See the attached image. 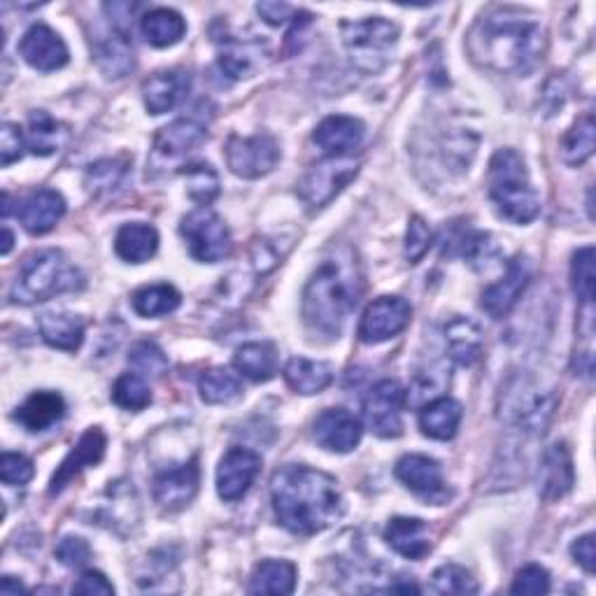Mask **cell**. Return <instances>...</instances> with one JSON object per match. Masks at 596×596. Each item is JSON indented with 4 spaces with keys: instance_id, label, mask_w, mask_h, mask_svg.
Wrapping results in <instances>:
<instances>
[{
    "instance_id": "1",
    "label": "cell",
    "mask_w": 596,
    "mask_h": 596,
    "mask_svg": "<svg viewBox=\"0 0 596 596\" xmlns=\"http://www.w3.org/2000/svg\"><path fill=\"white\" fill-rule=\"evenodd\" d=\"M546 29L517 8H494L469 33L471 59L494 72H529L546 54Z\"/></svg>"
},
{
    "instance_id": "2",
    "label": "cell",
    "mask_w": 596,
    "mask_h": 596,
    "mask_svg": "<svg viewBox=\"0 0 596 596\" xmlns=\"http://www.w3.org/2000/svg\"><path fill=\"white\" fill-rule=\"evenodd\" d=\"M271 498L278 522L296 536L329 529L345 510L336 480L307 466L280 469L271 480Z\"/></svg>"
},
{
    "instance_id": "3",
    "label": "cell",
    "mask_w": 596,
    "mask_h": 596,
    "mask_svg": "<svg viewBox=\"0 0 596 596\" xmlns=\"http://www.w3.org/2000/svg\"><path fill=\"white\" fill-rule=\"evenodd\" d=\"M363 294V275L355 249L334 247L324 257L303 292V317L313 331L338 338L345 322L357 311Z\"/></svg>"
},
{
    "instance_id": "4",
    "label": "cell",
    "mask_w": 596,
    "mask_h": 596,
    "mask_svg": "<svg viewBox=\"0 0 596 596\" xmlns=\"http://www.w3.org/2000/svg\"><path fill=\"white\" fill-rule=\"evenodd\" d=\"M85 284L82 271L72 266L64 252H59V249H41L19 268L10 299L22 305H33L61 294L80 292L85 290Z\"/></svg>"
},
{
    "instance_id": "5",
    "label": "cell",
    "mask_w": 596,
    "mask_h": 596,
    "mask_svg": "<svg viewBox=\"0 0 596 596\" xmlns=\"http://www.w3.org/2000/svg\"><path fill=\"white\" fill-rule=\"evenodd\" d=\"M490 199L496 213L513 224H529L541 213L525 159L515 149H498L490 161Z\"/></svg>"
},
{
    "instance_id": "6",
    "label": "cell",
    "mask_w": 596,
    "mask_h": 596,
    "mask_svg": "<svg viewBox=\"0 0 596 596\" xmlns=\"http://www.w3.org/2000/svg\"><path fill=\"white\" fill-rule=\"evenodd\" d=\"M340 33L352 64L369 75L387 66L390 52L398 41V26L382 16L363 19V22H342Z\"/></svg>"
},
{
    "instance_id": "7",
    "label": "cell",
    "mask_w": 596,
    "mask_h": 596,
    "mask_svg": "<svg viewBox=\"0 0 596 596\" xmlns=\"http://www.w3.org/2000/svg\"><path fill=\"white\" fill-rule=\"evenodd\" d=\"M556 408V394L527 378H515L502 394V417L527 434H543Z\"/></svg>"
},
{
    "instance_id": "8",
    "label": "cell",
    "mask_w": 596,
    "mask_h": 596,
    "mask_svg": "<svg viewBox=\"0 0 596 596\" xmlns=\"http://www.w3.org/2000/svg\"><path fill=\"white\" fill-rule=\"evenodd\" d=\"M180 234L187 240L189 255L201 263H217L226 259L230 247H234L228 226L210 207H199L189 213L180 224Z\"/></svg>"
},
{
    "instance_id": "9",
    "label": "cell",
    "mask_w": 596,
    "mask_h": 596,
    "mask_svg": "<svg viewBox=\"0 0 596 596\" xmlns=\"http://www.w3.org/2000/svg\"><path fill=\"white\" fill-rule=\"evenodd\" d=\"M226 166L230 172L245 180H257L271 172L280 161V147L273 136L259 133L252 138L230 136L226 143Z\"/></svg>"
},
{
    "instance_id": "10",
    "label": "cell",
    "mask_w": 596,
    "mask_h": 596,
    "mask_svg": "<svg viewBox=\"0 0 596 596\" xmlns=\"http://www.w3.org/2000/svg\"><path fill=\"white\" fill-rule=\"evenodd\" d=\"M357 170L359 164L352 157H329L305 172L299 184V196L305 205L322 207L357 176Z\"/></svg>"
},
{
    "instance_id": "11",
    "label": "cell",
    "mask_w": 596,
    "mask_h": 596,
    "mask_svg": "<svg viewBox=\"0 0 596 596\" xmlns=\"http://www.w3.org/2000/svg\"><path fill=\"white\" fill-rule=\"evenodd\" d=\"M403 406H406V392L401 384L396 380H380L363 401L369 429L380 438H398L403 431Z\"/></svg>"
},
{
    "instance_id": "12",
    "label": "cell",
    "mask_w": 596,
    "mask_h": 596,
    "mask_svg": "<svg viewBox=\"0 0 596 596\" xmlns=\"http://www.w3.org/2000/svg\"><path fill=\"white\" fill-rule=\"evenodd\" d=\"M413 307L401 296H382L369 305L359 324V338L363 342H384L398 336L411 324Z\"/></svg>"
},
{
    "instance_id": "13",
    "label": "cell",
    "mask_w": 596,
    "mask_h": 596,
    "mask_svg": "<svg viewBox=\"0 0 596 596\" xmlns=\"http://www.w3.org/2000/svg\"><path fill=\"white\" fill-rule=\"evenodd\" d=\"M261 471V457L247 448H230L217 469V492L224 502H238Z\"/></svg>"
},
{
    "instance_id": "14",
    "label": "cell",
    "mask_w": 596,
    "mask_h": 596,
    "mask_svg": "<svg viewBox=\"0 0 596 596\" xmlns=\"http://www.w3.org/2000/svg\"><path fill=\"white\" fill-rule=\"evenodd\" d=\"M394 473L403 485L421 498H427V502L443 504L448 498V487L436 459L425 454H406L396 461Z\"/></svg>"
},
{
    "instance_id": "15",
    "label": "cell",
    "mask_w": 596,
    "mask_h": 596,
    "mask_svg": "<svg viewBox=\"0 0 596 596\" xmlns=\"http://www.w3.org/2000/svg\"><path fill=\"white\" fill-rule=\"evenodd\" d=\"M531 273H533V266L529 257H515L506 268V275L483 292L485 313L494 319L506 317L517 305V301H520L522 292L527 290Z\"/></svg>"
},
{
    "instance_id": "16",
    "label": "cell",
    "mask_w": 596,
    "mask_h": 596,
    "mask_svg": "<svg viewBox=\"0 0 596 596\" xmlns=\"http://www.w3.org/2000/svg\"><path fill=\"white\" fill-rule=\"evenodd\" d=\"M105 448H108L105 434L99 427L87 429L82 434V438L77 440V446L61 461V466L56 469L52 483H49V494L52 496L61 494L85 469L101 464V459L105 457Z\"/></svg>"
},
{
    "instance_id": "17",
    "label": "cell",
    "mask_w": 596,
    "mask_h": 596,
    "mask_svg": "<svg viewBox=\"0 0 596 596\" xmlns=\"http://www.w3.org/2000/svg\"><path fill=\"white\" fill-rule=\"evenodd\" d=\"M199 461L191 459L187 464L161 471L154 477V498L164 510H182L191 504L199 492Z\"/></svg>"
},
{
    "instance_id": "18",
    "label": "cell",
    "mask_w": 596,
    "mask_h": 596,
    "mask_svg": "<svg viewBox=\"0 0 596 596\" xmlns=\"http://www.w3.org/2000/svg\"><path fill=\"white\" fill-rule=\"evenodd\" d=\"M19 54L24 56L29 66L41 72L59 70L68 64V47L61 35H56L45 24H35L24 33L22 43H19Z\"/></svg>"
},
{
    "instance_id": "19",
    "label": "cell",
    "mask_w": 596,
    "mask_h": 596,
    "mask_svg": "<svg viewBox=\"0 0 596 596\" xmlns=\"http://www.w3.org/2000/svg\"><path fill=\"white\" fill-rule=\"evenodd\" d=\"M361 421L342 408H331L324 411L313 427V436L317 440V446L329 452H352L361 443Z\"/></svg>"
},
{
    "instance_id": "20",
    "label": "cell",
    "mask_w": 596,
    "mask_h": 596,
    "mask_svg": "<svg viewBox=\"0 0 596 596\" xmlns=\"http://www.w3.org/2000/svg\"><path fill=\"white\" fill-rule=\"evenodd\" d=\"M367 136V126L355 117H345V114H334L326 117L313 133V140L322 147L329 157H350V154L361 145Z\"/></svg>"
},
{
    "instance_id": "21",
    "label": "cell",
    "mask_w": 596,
    "mask_h": 596,
    "mask_svg": "<svg viewBox=\"0 0 596 596\" xmlns=\"http://www.w3.org/2000/svg\"><path fill=\"white\" fill-rule=\"evenodd\" d=\"M191 77L184 70H161L143 85V99L149 114H164L176 110L189 93Z\"/></svg>"
},
{
    "instance_id": "22",
    "label": "cell",
    "mask_w": 596,
    "mask_h": 596,
    "mask_svg": "<svg viewBox=\"0 0 596 596\" xmlns=\"http://www.w3.org/2000/svg\"><path fill=\"white\" fill-rule=\"evenodd\" d=\"M66 215V201L59 191L37 189L19 207V220L33 236H45Z\"/></svg>"
},
{
    "instance_id": "23",
    "label": "cell",
    "mask_w": 596,
    "mask_h": 596,
    "mask_svg": "<svg viewBox=\"0 0 596 596\" xmlns=\"http://www.w3.org/2000/svg\"><path fill=\"white\" fill-rule=\"evenodd\" d=\"M91 47H93L95 64H99V68L108 77H114V80H120V77L128 75L133 68H136L131 35L124 31H117L112 26L110 33L93 37Z\"/></svg>"
},
{
    "instance_id": "24",
    "label": "cell",
    "mask_w": 596,
    "mask_h": 596,
    "mask_svg": "<svg viewBox=\"0 0 596 596\" xmlns=\"http://www.w3.org/2000/svg\"><path fill=\"white\" fill-rule=\"evenodd\" d=\"M538 490H541V496L546 502H554V498H562L571 492L575 483V473H573V461L571 452L564 443H556L548 448L541 461V473H538Z\"/></svg>"
},
{
    "instance_id": "25",
    "label": "cell",
    "mask_w": 596,
    "mask_h": 596,
    "mask_svg": "<svg viewBox=\"0 0 596 596\" xmlns=\"http://www.w3.org/2000/svg\"><path fill=\"white\" fill-rule=\"evenodd\" d=\"M207 140V128L194 120H178L164 126L154 138V154L161 159H178Z\"/></svg>"
},
{
    "instance_id": "26",
    "label": "cell",
    "mask_w": 596,
    "mask_h": 596,
    "mask_svg": "<svg viewBox=\"0 0 596 596\" xmlns=\"http://www.w3.org/2000/svg\"><path fill=\"white\" fill-rule=\"evenodd\" d=\"M66 415V401L56 392H35L16 408L14 419L31 434H41L61 421Z\"/></svg>"
},
{
    "instance_id": "27",
    "label": "cell",
    "mask_w": 596,
    "mask_h": 596,
    "mask_svg": "<svg viewBox=\"0 0 596 596\" xmlns=\"http://www.w3.org/2000/svg\"><path fill=\"white\" fill-rule=\"evenodd\" d=\"M220 66L228 77H234V80L252 77L261 68L266 52L259 41H243V37L226 35L224 41H220Z\"/></svg>"
},
{
    "instance_id": "28",
    "label": "cell",
    "mask_w": 596,
    "mask_h": 596,
    "mask_svg": "<svg viewBox=\"0 0 596 596\" xmlns=\"http://www.w3.org/2000/svg\"><path fill=\"white\" fill-rule=\"evenodd\" d=\"M384 541L398 554L408 556V560H421L431 550L427 525L417 520V517H394L387 529H384Z\"/></svg>"
},
{
    "instance_id": "29",
    "label": "cell",
    "mask_w": 596,
    "mask_h": 596,
    "mask_svg": "<svg viewBox=\"0 0 596 596\" xmlns=\"http://www.w3.org/2000/svg\"><path fill=\"white\" fill-rule=\"evenodd\" d=\"M70 138L68 126L56 122L52 114L45 110H33L29 114V131H26V145L35 157H52V154L61 151Z\"/></svg>"
},
{
    "instance_id": "30",
    "label": "cell",
    "mask_w": 596,
    "mask_h": 596,
    "mask_svg": "<svg viewBox=\"0 0 596 596\" xmlns=\"http://www.w3.org/2000/svg\"><path fill=\"white\" fill-rule=\"evenodd\" d=\"M446 342L450 357L461 367H473L483 357L485 336L480 326L469 317H454L446 326Z\"/></svg>"
},
{
    "instance_id": "31",
    "label": "cell",
    "mask_w": 596,
    "mask_h": 596,
    "mask_svg": "<svg viewBox=\"0 0 596 596\" xmlns=\"http://www.w3.org/2000/svg\"><path fill=\"white\" fill-rule=\"evenodd\" d=\"M157 249H159L157 228L143 222L124 224L117 230V238H114V252L128 263L149 261L154 255H157Z\"/></svg>"
},
{
    "instance_id": "32",
    "label": "cell",
    "mask_w": 596,
    "mask_h": 596,
    "mask_svg": "<svg viewBox=\"0 0 596 596\" xmlns=\"http://www.w3.org/2000/svg\"><path fill=\"white\" fill-rule=\"evenodd\" d=\"M41 334L43 340L56 350L75 352L85 342V322L82 317L70 313H45L41 315Z\"/></svg>"
},
{
    "instance_id": "33",
    "label": "cell",
    "mask_w": 596,
    "mask_h": 596,
    "mask_svg": "<svg viewBox=\"0 0 596 596\" xmlns=\"http://www.w3.org/2000/svg\"><path fill=\"white\" fill-rule=\"evenodd\" d=\"M461 415L464 413H461V406L454 398L448 396L434 398L419 413V429L434 440H450L459 429Z\"/></svg>"
},
{
    "instance_id": "34",
    "label": "cell",
    "mask_w": 596,
    "mask_h": 596,
    "mask_svg": "<svg viewBox=\"0 0 596 596\" xmlns=\"http://www.w3.org/2000/svg\"><path fill=\"white\" fill-rule=\"evenodd\" d=\"M284 380L294 392L311 396V394H319L329 387L331 380H334V373H331L329 363L313 361V359H305V357H294L290 363H286Z\"/></svg>"
},
{
    "instance_id": "35",
    "label": "cell",
    "mask_w": 596,
    "mask_h": 596,
    "mask_svg": "<svg viewBox=\"0 0 596 596\" xmlns=\"http://www.w3.org/2000/svg\"><path fill=\"white\" fill-rule=\"evenodd\" d=\"M296 587V566L284 560L261 562L252 578H249V594H292Z\"/></svg>"
},
{
    "instance_id": "36",
    "label": "cell",
    "mask_w": 596,
    "mask_h": 596,
    "mask_svg": "<svg viewBox=\"0 0 596 596\" xmlns=\"http://www.w3.org/2000/svg\"><path fill=\"white\" fill-rule=\"evenodd\" d=\"M236 369L255 382H268L278 373V350L271 342H247L234 357Z\"/></svg>"
},
{
    "instance_id": "37",
    "label": "cell",
    "mask_w": 596,
    "mask_h": 596,
    "mask_svg": "<svg viewBox=\"0 0 596 596\" xmlns=\"http://www.w3.org/2000/svg\"><path fill=\"white\" fill-rule=\"evenodd\" d=\"M143 35L147 37V43L154 47H170L180 43L184 33H187V24L182 14H178L176 10L168 8H157L143 16Z\"/></svg>"
},
{
    "instance_id": "38",
    "label": "cell",
    "mask_w": 596,
    "mask_h": 596,
    "mask_svg": "<svg viewBox=\"0 0 596 596\" xmlns=\"http://www.w3.org/2000/svg\"><path fill=\"white\" fill-rule=\"evenodd\" d=\"M128 180V164L120 159H103L99 164L89 166L87 170V189L95 199H110L117 196L126 187Z\"/></svg>"
},
{
    "instance_id": "39",
    "label": "cell",
    "mask_w": 596,
    "mask_h": 596,
    "mask_svg": "<svg viewBox=\"0 0 596 596\" xmlns=\"http://www.w3.org/2000/svg\"><path fill=\"white\" fill-rule=\"evenodd\" d=\"M182 303L180 292L172 284H149L133 294V311L140 317H164L176 313Z\"/></svg>"
},
{
    "instance_id": "40",
    "label": "cell",
    "mask_w": 596,
    "mask_h": 596,
    "mask_svg": "<svg viewBox=\"0 0 596 596\" xmlns=\"http://www.w3.org/2000/svg\"><path fill=\"white\" fill-rule=\"evenodd\" d=\"M199 390H201V398L205 403H210V406H220V403H228V401L238 398L243 392V384L234 371L213 369V371L203 373V378L199 382Z\"/></svg>"
},
{
    "instance_id": "41",
    "label": "cell",
    "mask_w": 596,
    "mask_h": 596,
    "mask_svg": "<svg viewBox=\"0 0 596 596\" xmlns=\"http://www.w3.org/2000/svg\"><path fill=\"white\" fill-rule=\"evenodd\" d=\"M180 172L187 180V194L191 201H196L205 207L220 196V191H222L220 178L210 164H189Z\"/></svg>"
},
{
    "instance_id": "42",
    "label": "cell",
    "mask_w": 596,
    "mask_h": 596,
    "mask_svg": "<svg viewBox=\"0 0 596 596\" xmlns=\"http://www.w3.org/2000/svg\"><path fill=\"white\" fill-rule=\"evenodd\" d=\"M594 117L585 114L583 120L573 124L562 143V159L569 166H583L594 154Z\"/></svg>"
},
{
    "instance_id": "43",
    "label": "cell",
    "mask_w": 596,
    "mask_h": 596,
    "mask_svg": "<svg viewBox=\"0 0 596 596\" xmlns=\"http://www.w3.org/2000/svg\"><path fill=\"white\" fill-rule=\"evenodd\" d=\"M112 401L124 411H145L151 403V392L138 373H124L114 382Z\"/></svg>"
},
{
    "instance_id": "44",
    "label": "cell",
    "mask_w": 596,
    "mask_h": 596,
    "mask_svg": "<svg viewBox=\"0 0 596 596\" xmlns=\"http://www.w3.org/2000/svg\"><path fill=\"white\" fill-rule=\"evenodd\" d=\"M594 247H583L573 255L571 263V282L573 292L585 307L594 303Z\"/></svg>"
},
{
    "instance_id": "45",
    "label": "cell",
    "mask_w": 596,
    "mask_h": 596,
    "mask_svg": "<svg viewBox=\"0 0 596 596\" xmlns=\"http://www.w3.org/2000/svg\"><path fill=\"white\" fill-rule=\"evenodd\" d=\"M128 367H131L133 371H138V375L159 378V375H164L166 369H168V359H166L164 350L159 348L157 342L143 340V342H136V345H133V348H131Z\"/></svg>"
},
{
    "instance_id": "46",
    "label": "cell",
    "mask_w": 596,
    "mask_h": 596,
    "mask_svg": "<svg viewBox=\"0 0 596 596\" xmlns=\"http://www.w3.org/2000/svg\"><path fill=\"white\" fill-rule=\"evenodd\" d=\"M434 592H438V594H475L477 583L464 566L446 564L434 573Z\"/></svg>"
},
{
    "instance_id": "47",
    "label": "cell",
    "mask_w": 596,
    "mask_h": 596,
    "mask_svg": "<svg viewBox=\"0 0 596 596\" xmlns=\"http://www.w3.org/2000/svg\"><path fill=\"white\" fill-rule=\"evenodd\" d=\"M431 228L429 224L421 220V217H413L411 224H408V236H406V259L411 263H417L421 261V257H425L429 252L431 247Z\"/></svg>"
},
{
    "instance_id": "48",
    "label": "cell",
    "mask_w": 596,
    "mask_h": 596,
    "mask_svg": "<svg viewBox=\"0 0 596 596\" xmlns=\"http://www.w3.org/2000/svg\"><path fill=\"white\" fill-rule=\"evenodd\" d=\"M35 469L33 461L19 452H5L3 454V464H0V477H3L5 485H26L33 477Z\"/></svg>"
},
{
    "instance_id": "49",
    "label": "cell",
    "mask_w": 596,
    "mask_h": 596,
    "mask_svg": "<svg viewBox=\"0 0 596 596\" xmlns=\"http://www.w3.org/2000/svg\"><path fill=\"white\" fill-rule=\"evenodd\" d=\"M513 594H548L550 592V573L541 566H525L510 587Z\"/></svg>"
},
{
    "instance_id": "50",
    "label": "cell",
    "mask_w": 596,
    "mask_h": 596,
    "mask_svg": "<svg viewBox=\"0 0 596 596\" xmlns=\"http://www.w3.org/2000/svg\"><path fill=\"white\" fill-rule=\"evenodd\" d=\"M56 560L70 569H82L91 560V548L80 536H66L64 541L56 546Z\"/></svg>"
},
{
    "instance_id": "51",
    "label": "cell",
    "mask_w": 596,
    "mask_h": 596,
    "mask_svg": "<svg viewBox=\"0 0 596 596\" xmlns=\"http://www.w3.org/2000/svg\"><path fill=\"white\" fill-rule=\"evenodd\" d=\"M26 136L24 131L19 128L16 124H5L3 131H0V164H3L5 168L14 161H19L24 157V149H26Z\"/></svg>"
},
{
    "instance_id": "52",
    "label": "cell",
    "mask_w": 596,
    "mask_h": 596,
    "mask_svg": "<svg viewBox=\"0 0 596 596\" xmlns=\"http://www.w3.org/2000/svg\"><path fill=\"white\" fill-rule=\"evenodd\" d=\"M72 594H87V596H110L114 594L112 583L99 571H87L80 581L75 583Z\"/></svg>"
},
{
    "instance_id": "53",
    "label": "cell",
    "mask_w": 596,
    "mask_h": 596,
    "mask_svg": "<svg viewBox=\"0 0 596 596\" xmlns=\"http://www.w3.org/2000/svg\"><path fill=\"white\" fill-rule=\"evenodd\" d=\"M571 554L573 560L578 562L587 573H594L596 571V548H594V533H587L583 538H578L571 546Z\"/></svg>"
},
{
    "instance_id": "54",
    "label": "cell",
    "mask_w": 596,
    "mask_h": 596,
    "mask_svg": "<svg viewBox=\"0 0 596 596\" xmlns=\"http://www.w3.org/2000/svg\"><path fill=\"white\" fill-rule=\"evenodd\" d=\"M257 12L263 16V22L271 26H282L286 22H292V19L299 14L292 5H286V3H259Z\"/></svg>"
},
{
    "instance_id": "55",
    "label": "cell",
    "mask_w": 596,
    "mask_h": 596,
    "mask_svg": "<svg viewBox=\"0 0 596 596\" xmlns=\"http://www.w3.org/2000/svg\"><path fill=\"white\" fill-rule=\"evenodd\" d=\"M22 589H24V585L22 583H14L12 575H5L3 583H0V592H3V594H19Z\"/></svg>"
},
{
    "instance_id": "56",
    "label": "cell",
    "mask_w": 596,
    "mask_h": 596,
    "mask_svg": "<svg viewBox=\"0 0 596 596\" xmlns=\"http://www.w3.org/2000/svg\"><path fill=\"white\" fill-rule=\"evenodd\" d=\"M12 243H14V236H12V230L5 226L3 228V249H0V252H3V257L5 255H10V249H12Z\"/></svg>"
}]
</instances>
